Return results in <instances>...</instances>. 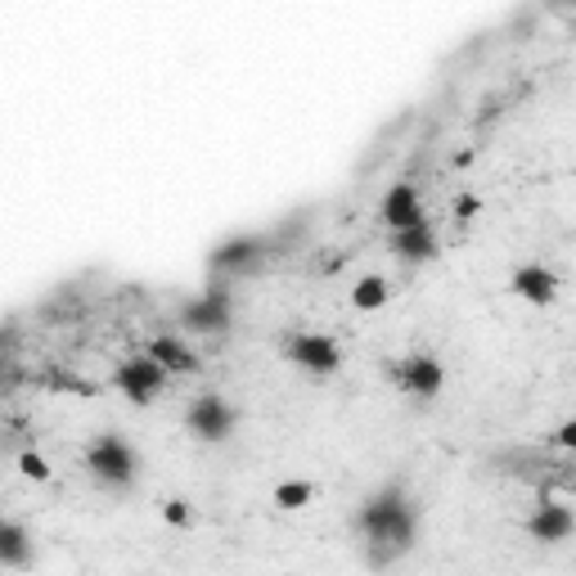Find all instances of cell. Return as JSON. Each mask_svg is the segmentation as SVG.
<instances>
[{
    "label": "cell",
    "mask_w": 576,
    "mask_h": 576,
    "mask_svg": "<svg viewBox=\"0 0 576 576\" xmlns=\"http://www.w3.org/2000/svg\"><path fill=\"white\" fill-rule=\"evenodd\" d=\"M113 388H118L122 397H131V401H154V397H163V388H167V369H163V361H154L149 352L131 356V361H122V365L113 369Z\"/></svg>",
    "instance_id": "obj_4"
},
{
    "label": "cell",
    "mask_w": 576,
    "mask_h": 576,
    "mask_svg": "<svg viewBox=\"0 0 576 576\" xmlns=\"http://www.w3.org/2000/svg\"><path fill=\"white\" fill-rule=\"evenodd\" d=\"M262 239H239V244H225L217 257H212V266L217 270H248L257 257H262Z\"/></svg>",
    "instance_id": "obj_14"
},
{
    "label": "cell",
    "mask_w": 576,
    "mask_h": 576,
    "mask_svg": "<svg viewBox=\"0 0 576 576\" xmlns=\"http://www.w3.org/2000/svg\"><path fill=\"white\" fill-rule=\"evenodd\" d=\"M442 361L437 356H406V361H397L392 365V383L401 392H410V397H419V401H428V397H437L442 392Z\"/></svg>",
    "instance_id": "obj_6"
},
{
    "label": "cell",
    "mask_w": 576,
    "mask_h": 576,
    "mask_svg": "<svg viewBox=\"0 0 576 576\" xmlns=\"http://www.w3.org/2000/svg\"><path fill=\"white\" fill-rule=\"evenodd\" d=\"M144 352H149L154 361H163V369H167V374H189V369H199V356L189 352V347L176 339V333H163V339H154Z\"/></svg>",
    "instance_id": "obj_13"
},
{
    "label": "cell",
    "mask_w": 576,
    "mask_h": 576,
    "mask_svg": "<svg viewBox=\"0 0 576 576\" xmlns=\"http://www.w3.org/2000/svg\"><path fill=\"white\" fill-rule=\"evenodd\" d=\"M311 496H315L311 483H284V487L275 491V505H284V509H302Z\"/></svg>",
    "instance_id": "obj_16"
},
{
    "label": "cell",
    "mask_w": 576,
    "mask_h": 576,
    "mask_svg": "<svg viewBox=\"0 0 576 576\" xmlns=\"http://www.w3.org/2000/svg\"><path fill=\"white\" fill-rule=\"evenodd\" d=\"M284 356H288V365L311 374V378H324V374H333V369L343 365L339 343L324 339V333H288V339H284Z\"/></svg>",
    "instance_id": "obj_3"
},
{
    "label": "cell",
    "mask_w": 576,
    "mask_h": 576,
    "mask_svg": "<svg viewBox=\"0 0 576 576\" xmlns=\"http://www.w3.org/2000/svg\"><path fill=\"white\" fill-rule=\"evenodd\" d=\"M378 217L388 221L392 230H406V225H414V221H428L414 185H392V189H388V199H383V208H378Z\"/></svg>",
    "instance_id": "obj_10"
},
{
    "label": "cell",
    "mask_w": 576,
    "mask_h": 576,
    "mask_svg": "<svg viewBox=\"0 0 576 576\" xmlns=\"http://www.w3.org/2000/svg\"><path fill=\"white\" fill-rule=\"evenodd\" d=\"M392 253H397V262L419 266V262H428L432 253H437V234H432L428 221H414V225H406V230H392Z\"/></svg>",
    "instance_id": "obj_9"
},
{
    "label": "cell",
    "mask_w": 576,
    "mask_h": 576,
    "mask_svg": "<svg viewBox=\"0 0 576 576\" xmlns=\"http://www.w3.org/2000/svg\"><path fill=\"white\" fill-rule=\"evenodd\" d=\"M19 468H23L27 477H51V464H45L41 455H23V459H19Z\"/></svg>",
    "instance_id": "obj_17"
},
{
    "label": "cell",
    "mask_w": 576,
    "mask_h": 576,
    "mask_svg": "<svg viewBox=\"0 0 576 576\" xmlns=\"http://www.w3.org/2000/svg\"><path fill=\"white\" fill-rule=\"evenodd\" d=\"M356 307L361 311H374V307H383V302H388V279H378V275H365L361 284H356Z\"/></svg>",
    "instance_id": "obj_15"
},
{
    "label": "cell",
    "mask_w": 576,
    "mask_h": 576,
    "mask_svg": "<svg viewBox=\"0 0 576 576\" xmlns=\"http://www.w3.org/2000/svg\"><path fill=\"white\" fill-rule=\"evenodd\" d=\"M86 473H90L100 487L122 491V487L135 483L140 459H135V451H131L126 437H118V432H100V437L86 446Z\"/></svg>",
    "instance_id": "obj_2"
},
{
    "label": "cell",
    "mask_w": 576,
    "mask_h": 576,
    "mask_svg": "<svg viewBox=\"0 0 576 576\" xmlns=\"http://www.w3.org/2000/svg\"><path fill=\"white\" fill-rule=\"evenodd\" d=\"M477 208H483L477 199H459V203H455V217H459V221H468V217H477Z\"/></svg>",
    "instance_id": "obj_20"
},
{
    "label": "cell",
    "mask_w": 576,
    "mask_h": 576,
    "mask_svg": "<svg viewBox=\"0 0 576 576\" xmlns=\"http://www.w3.org/2000/svg\"><path fill=\"white\" fill-rule=\"evenodd\" d=\"M0 567H32V536L14 518H0Z\"/></svg>",
    "instance_id": "obj_12"
},
{
    "label": "cell",
    "mask_w": 576,
    "mask_h": 576,
    "mask_svg": "<svg viewBox=\"0 0 576 576\" xmlns=\"http://www.w3.org/2000/svg\"><path fill=\"white\" fill-rule=\"evenodd\" d=\"M509 288H513V293H518L522 302L545 307V302L558 298V275H554L550 266H518L513 279H509Z\"/></svg>",
    "instance_id": "obj_8"
},
{
    "label": "cell",
    "mask_w": 576,
    "mask_h": 576,
    "mask_svg": "<svg viewBox=\"0 0 576 576\" xmlns=\"http://www.w3.org/2000/svg\"><path fill=\"white\" fill-rule=\"evenodd\" d=\"M572 527H576V518H572V509L558 505V500H541V505L532 509V518H527V532H532V541H545V545L567 541Z\"/></svg>",
    "instance_id": "obj_7"
},
{
    "label": "cell",
    "mask_w": 576,
    "mask_h": 576,
    "mask_svg": "<svg viewBox=\"0 0 576 576\" xmlns=\"http://www.w3.org/2000/svg\"><path fill=\"white\" fill-rule=\"evenodd\" d=\"M554 442H558V446H563V451H567V446H572V442H576V423H563V428H558V432H554Z\"/></svg>",
    "instance_id": "obj_19"
},
{
    "label": "cell",
    "mask_w": 576,
    "mask_h": 576,
    "mask_svg": "<svg viewBox=\"0 0 576 576\" xmlns=\"http://www.w3.org/2000/svg\"><path fill=\"white\" fill-rule=\"evenodd\" d=\"M163 518H167V522H189V505H185V500H171V505L163 509Z\"/></svg>",
    "instance_id": "obj_18"
},
{
    "label": "cell",
    "mask_w": 576,
    "mask_h": 576,
    "mask_svg": "<svg viewBox=\"0 0 576 576\" xmlns=\"http://www.w3.org/2000/svg\"><path fill=\"white\" fill-rule=\"evenodd\" d=\"M414 522H419V518H414V505H410L397 487L369 496V500L361 505V518H356L361 536H365V550H369V563H374V567L397 563V558L414 545Z\"/></svg>",
    "instance_id": "obj_1"
},
{
    "label": "cell",
    "mask_w": 576,
    "mask_h": 576,
    "mask_svg": "<svg viewBox=\"0 0 576 576\" xmlns=\"http://www.w3.org/2000/svg\"><path fill=\"white\" fill-rule=\"evenodd\" d=\"M230 311H225V293H208L199 302H185L180 311V324L185 329H199V333H212V329H225Z\"/></svg>",
    "instance_id": "obj_11"
},
{
    "label": "cell",
    "mask_w": 576,
    "mask_h": 576,
    "mask_svg": "<svg viewBox=\"0 0 576 576\" xmlns=\"http://www.w3.org/2000/svg\"><path fill=\"white\" fill-rule=\"evenodd\" d=\"M185 428L195 432L199 442H225L234 432V406L217 392H203L185 406Z\"/></svg>",
    "instance_id": "obj_5"
}]
</instances>
